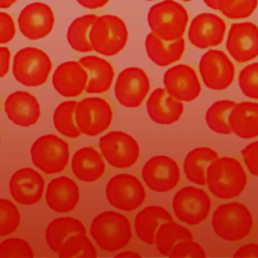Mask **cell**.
<instances>
[{
    "mask_svg": "<svg viewBox=\"0 0 258 258\" xmlns=\"http://www.w3.org/2000/svg\"><path fill=\"white\" fill-rule=\"evenodd\" d=\"M234 257H258V244H246L241 246L234 254Z\"/></svg>",
    "mask_w": 258,
    "mask_h": 258,
    "instance_id": "ee69618b",
    "label": "cell"
},
{
    "mask_svg": "<svg viewBox=\"0 0 258 258\" xmlns=\"http://www.w3.org/2000/svg\"><path fill=\"white\" fill-rule=\"evenodd\" d=\"M172 209L179 221L195 226L208 218L211 199L204 189L187 185L173 196Z\"/></svg>",
    "mask_w": 258,
    "mask_h": 258,
    "instance_id": "8fae6325",
    "label": "cell"
},
{
    "mask_svg": "<svg viewBox=\"0 0 258 258\" xmlns=\"http://www.w3.org/2000/svg\"><path fill=\"white\" fill-rule=\"evenodd\" d=\"M16 33L14 20L10 14L0 11V44L11 41Z\"/></svg>",
    "mask_w": 258,
    "mask_h": 258,
    "instance_id": "b9f144b4",
    "label": "cell"
},
{
    "mask_svg": "<svg viewBox=\"0 0 258 258\" xmlns=\"http://www.w3.org/2000/svg\"><path fill=\"white\" fill-rule=\"evenodd\" d=\"M99 147L106 161L116 168H128L134 165L140 154L137 141L120 130H114L102 136Z\"/></svg>",
    "mask_w": 258,
    "mask_h": 258,
    "instance_id": "30bf717a",
    "label": "cell"
},
{
    "mask_svg": "<svg viewBox=\"0 0 258 258\" xmlns=\"http://www.w3.org/2000/svg\"><path fill=\"white\" fill-rule=\"evenodd\" d=\"M105 169L106 165L101 154L93 147H82L73 155V173L78 179L84 182L98 180L104 174Z\"/></svg>",
    "mask_w": 258,
    "mask_h": 258,
    "instance_id": "d4e9b609",
    "label": "cell"
},
{
    "mask_svg": "<svg viewBox=\"0 0 258 258\" xmlns=\"http://www.w3.org/2000/svg\"><path fill=\"white\" fill-rule=\"evenodd\" d=\"M51 68V60L46 52L28 46L15 53L12 73L20 84L26 87H38L47 81Z\"/></svg>",
    "mask_w": 258,
    "mask_h": 258,
    "instance_id": "8992f818",
    "label": "cell"
},
{
    "mask_svg": "<svg viewBox=\"0 0 258 258\" xmlns=\"http://www.w3.org/2000/svg\"><path fill=\"white\" fill-rule=\"evenodd\" d=\"M203 1L205 2V4H206L208 7H210V8H212V9L216 10V0H203Z\"/></svg>",
    "mask_w": 258,
    "mask_h": 258,
    "instance_id": "c3c4849f",
    "label": "cell"
},
{
    "mask_svg": "<svg viewBox=\"0 0 258 258\" xmlns=\"http://www.w3.org/2000/svg\"><path fill=\"white\" fill-rule=\"evenodd\" d=\"M150 89L146 73L137 67L123 70L117 77L114 93L119 104L126 108L139 107Z\"/></svg>",
    "mask_w": 258,
    "mask_h": 258,
    "instance_id": "4fadbf2b",
    "label": "cell"
},
{
    "mask_svg": "<svg viewBox=\"0 0 258 258\" xmlns=\"http://www.w3.org/2000/svg\"><path fill=\"white\" fill-rule=\"evenodd\" d=\"M10 67V50L5 46H0V79L8 74Z\"/></svg>",
    "mask_w": 258,
    "mask_h": 258,
    "instance_id": "7bdbcfd3",
    "label": "cell"
},
{
    "mask_svg": "<svg viewBox=\"0 0 258 258\" xmlns=\"http://www.w3.org/2000/svg\"><path fill=\"white\" fill-rule=\"evenodd\" d=\"M169 257H206L202 246L192 239L177 242L171 249Z\"/></svg>",
    "mask_w": 258,
    "mask_h": 258,
    "instance_id": "ab89813d",
    "label": "cell"
},
{
    "mask_svg": "<svg viewBox=\"0 0 258 258\" xmlns=\"http://www.w3.org/2000/svg\"><path fill=\"white\" fill-rule=\"evenodd\" d=\"M226 33V23L214 13H200L189 24L187 37L198 48L205 49L222 43Z\"/></svg>",
    "mask_w": 258,
    "mask_h": 258,
    "instance_id": "e0dca14e",
    "label": "cell"
},
{
    "mask_svg": "<svg viewBox=\"0 0 258 258\" xmlns=\"http://www.w3.org/2000/svg\"><path fill=\"white\" fill-rule=\"evenodd\" d=\"M58 256L61 258L96 257L97 252L86 234H76L63 242L58 251Z\"/></svg>",
    "mask_w": 258,
    "mask_h": 258,
    "instance_id": "e575fe53",
    "label": "cell"
},
{
    "mask_svg": "<svg viewBox=\"0 0 258 258\" xmlns=\"http://www.w3.org/2000/svg\"><path fill=\"white\" fill-rule=\"evenodd\" d=\"M184 39L178 38L173 41H165L153 32L145 38L146 53L151 61L159 67L169 66L179 60L184 52Z\"/></svg>",
    "mask_w": 258,
    "mask_h": 258,
    "instance_id": "4316f807",
    "label": "cell"
},
{
    "mask_svg": "<svg viewBox=\"0 0 258 258\" xmlns=\"http://www.w3.org/2000/svg\"><path fill=\"white\" fill-rule=\"evenodd\" d=\"M96 18L97 15L95 14H85L77 17L70 24L67 31V40L74 50L79 52L93 50L89 40V32Z\"/></svg>",
    "mask_w": 258,
    "mask_h": 258,
    "instance_id": "1f68e13d",
    "label": "cell"
},
{
    "mask_svg": "<svg viewBox=\"0 0 258 258\" xmlns=\"http://www.w3.org/2000/svg\"><path fill=\"white\" fill-rule=\"evenodd\" d=\"M88 74L85 68L75 60L60 63L52 75V86L55 91L68 98L80 96L86 89Z\"/></svg>",
    "mask_w": 258,
    "mask_h": 258,
    "instance_id": "44dd1931",
    "label": "cell"
},
{
    "mask_svg": "<svg viewBox=\"0 0 258 258\" xmlns=\"http://www.w3.org/2000/svg\"><path fill=\"white\" fill-rule=\"evenodd\" d=\"M164 90L180 102H191L201 93V84L196 71L187 64H176L163 76Z\"/></svg>",
    "mask_w": 258,
    "mask_h": 258,
    "instance_id": "ac0fdd59",
    "label": "cell"
},
{
    "mask_svg": "<svg viewBox=\"0 0 258 258\" xmlns=\"http://www.w3.org/2000/svg\"><path fill=\"white\" fill-rule=\"evenodd\" d=\"M4 109L8 119L21 127L34 125L40 117V106L37 99L24 91L10 94L5 100Z\"/></svg>",
    "mask_w": 258,
    "mask_h": 258,
    "instance_id": "ffe728a7",
    "label": "cell"
},
{
    "mask_svg": "<svg viewBox=\"0 0 258 258\" xmlns=\"http://www.w3.org/2000/svg\"><path fill=\"white\" fill-rule=\"evenodd\" d=\"M0 141H1V137H0Z\"/></svg>",
    "mask_w": 258,
    "mask_h": 258,
    "instance_id": "816d5d0a",
    "label": "cell"
},
{
    "mask_svg": "<svg viewBox=\"0 0 258 258\" xmlns=\"http://www.w3.org/2000/svg\"><path fill=\"white\" fill-rule=\"evenodd\" d=\"M106 198L109 204L125 212L138 209L145 200V189L140 180L129 173H119L110 178L106 185Z\"/></svg>",
    "mask_w": 258,
    "mask_h": 258,
    "instance_id": "9c48e42d",
    "label": "cell"
},
{
    "mask_svg": "<svg viewBox=\"0 0 258 258\" xmlns=\"http://www.w3.org/2000/svg\"><path fill=\"white\" fill-rule=\"evenodd\" d=\"M199 72L205 86L214 91H223L230 87L235 77V67L222 50L210 49L199 62Z\"/></svg>",
    "mask_w": 258,
    "mask_h": 258,
    "instance_id": "7c38bea8",
    "label": "cell"
},
{
    "mask_svg": "<svg viewBox=\"0 0 258 258\" xmlns=\"http://www.w3.org/2000/svg\"><path fill=\"white\" fill-rule=\"evenodd\" d=\"M145 1H154V0H145Z\"/></svg>",
    "mask_w": 258,
    "mask_h": 258,
    "instance_id": "f907efd6",
    "label": "cell"
},
{
    "mask_svg": "<svg viewBox=\"0 0 258 258\" xmlns=\"http://www.w3.org/2000/svg\"><path fill=\"white\" fill-rule=\"evenodd\" d=\"M76 234H86L84 224L73 217H61L52 220L45 231V240L53 252H58L63 242Z\"/></svg>",
    "mask_w": 258,
    "mask_h": 258,
    "instance_id": "f546056e",
    "label": "cell"
},
{
    "mask_svg": "<svg viewBox=\"0 0 258 258\" xmlns=\"http://www.w3.org/2000/svg\"><path fill=\"white\" fill-rule=\"evenodd\" d=\"M81 6L87 9H98L104 7L110 0H76Z\"/></svg>",
    "mask_w": 258,
    "mask_h": 258,
    "instance_id": "f6af8a7d",
    "label": "cell"
},
{
    "mask_svg": "<svg viewBox=\"0 0 258 258\" xmlns=\"http://www.w3.org/2000/svg\"><path fill=\"white\" fill-rule=\"evenodd\" d=\"M149 118L156 124L175 123L183 113L182 102L171 97L162 88L155 89L146 101Z\"/></svg>",
    "mask_w": 258,
    "mask_h": 258,
    "instance_id": "603a6c76",
    "label": "cell"
},
{
    "mask_svg": "<svg viewBox=\"0 0 258 258\" xmlns=\"http://www.w3.org/2000/svg\"><path fill=\"white\" fill-rule=\"evenodd\" d=\"M218 158V153L214 149L206 146L191 149L183 161V172L185 177L199 185H205L206 171L209 164Z\"/></svg>",
    "mask_w": 258,
    "mask_h": 258,
    "instance_id": "f1b7e54d",
    "label": "cell"
},
{
    "mask_svg": "<svg viewBox=\"0 0 258 258\" xmlns=\"http://www.w3.org/2000/svg\"><path fill=\"white\" fill-rule=\"evenodd\" d=\"M235 105L236 102L231 100H220L213 103L205 116L208 127L219 134H230L229 115Z\"/></svg>",
    "mask_w": 258,
    "mask_h": 258,
    "instance_id": "d6a6232c",
    "label": "cell"
},
{
    "mask_svg": "<svg viewBox=\"0 0 258 258\" xmlns=\"http://www.w3.org/2000/svg\"><path fill=\"white\" fill-rule=\"evenodd\" d=\"M43 188V177L38 171L29 167L16 170L9 179L10 195L20 205L31 206L38 203Z\"/></svg>",
    "mask_w": 258,
    "mask_h": 258,
    "instance_id": "d6986e66",
    "label": "cell"
},
{
    "mask_svg": "<svg viewBox=\"0 0 258 258\" xmlns=\"http://www.w3.org/2000/svg\"><path fill=\"white\" fill-rule=\"evenodd\" d=\"M19 223L20 214L17 207L9 200L0 199V236L13 233Z\"/></svg>",
    "mask_w": 258,
    "mask_h": 258,
    "instance_id": "8d00e7d4",
    "label": "cell"
},
{
    "mask_svg": "<svg viewBox=\"0 0 258 258\" xmlns=\"http://www.w3.org/2000/svg\"><path fill=\"white\" fill-rule=\"evenodd\" d=\"M181 1H184V2H188V1H191V0H181Z\"/></svg>",
    "mask_w": 258,
    "mask_h": 258,
    "instance_id": "681fc988",
    "label": "cell"
},
{
    "mask_svg": "<svg viewBox=\"0 0 258 258\" xmlns=\"http://www.w3.org/2000/svg\"><path fill=\"white\" fill-rule=\"evenodd\" d=\"M127 39L128 30L125 22L112 14L97 16L89 32L92 49L107 56L119 53L125 47Z\"/></svg>",
    "mask_w": 258,
    "mask_h": 258,
    "instance_id": "277c9868",
    "label": "cell"
},
{
    "mask_svg": "<svg viewBox=\"0 0 258 258\" xmlns=\"http://www.w3.org/2000/svg\"><path fill=\"white\" fill-rule=\"evenodd\" d=\"M79 62L88 74L85 89L88 94H102L110 90L114 79V69L108 60L96 55H86L81 57Z\"/></svg>",
    "mask_w": 258,
    "mask_h": 258,
    "instance_id": "cb8c5ba5",
    "label": "cell"
},
{
    "mask_svg": "<svg viewBox=\"0 0 258 258\" xmlns=\"http://www.w3.org/2000/svg\"><path fill=\"white\" fill-rule=\"evenodd\" d=\"M172 221L171 215L162 207L148 206L142 209L135 217L134 228L137 237L148 245L154 244L157 228L164 222Z\"/></svg>",
    "mask_w": 258,
    "mask_h": 258,
    "instance_id": "83f0119b",
    "label": "cell"
},
{
    "mask_svg": "<svg viewBox=\"0 0 258 258\" xmlns=\"http://www.w3.org/2000/svg\"><path fill=\"white\" fill-rule=\"evenodd\" d=\"M192 238L189 230L173 221H168L162 223L157 228L154 236V244L160 254L168 256L172 247L177 242Z\"/></svg>",
    "mask_w": 258,
    "mask_h": 258,
    "instance_id": "4dcf8cb0",
    "label": "cell"
},
{
    "mask_svg": "<svg viewBox=\"0 0 258 258\" xmlns=\"http://www.w3.org/2000/svg\"><path fill=\"white\" fill-rule=\"evenodd\" d=\"M147 22L151 32L159 38L173 41L182 37L188 22V14L180 3L163 0L149 8Z\"/></svg>",
    "mask_w": 258,
    "mask_h": 258,
    "instance_id": "3957f363",
    "label": "cell"
},
{
    "mask_svg": "<svg viewBox=\"0 0 258 258\" xmlns=\"http://www.w3.org/2000/svg\"><path fill=\"white\" fill-rule=\"evenodd\" d=\"M17 23L20 32L26 38L38 40L48 35L52 30L54 15L47 4L32 2L20 11Z\"/></svg>",
    "mask_w": 258,
    "mask_h": 258,
    "instance_id": "2e32d148",
    "label": "cell"
},
{
    "mask_svg": "<svg viewBox=\"0 0 258 258\" xmlns=\"http://www.w3.org/2000/svg\"><path fill=\"white\" fill-rule=\"evenodd\" d=\"M90 232L97 245L108 252L123 249L132 237L128 218L114 211H105L99 214L93 220Z\"/></svg>",
    "mask_w": 258,
    "mask_h": 258,
    "instance_id": "7a4b0ae2",
    "label": "cell"
},
{
    "mask_svg": "<svg viewBox=\"0 0 258 258\" xmlns=\"http://www.w3.org/2000/svg\"><path fill=\"white\" fill-rule=\"evenodd\" d=\"M141 176L151 190L165 192L176 186L180 178V171L174 159L165 155H155L144 163Z\"/></svg>",
    "mask_w": 258,
    "mask_h": 258,
    "instance_id": "5bb4252c",
    "label": "cell"
},
{
    "mask_svg": "<svg viewBox=\"0 0 258 258\" xmlns=\"http://www.w3.org/2000/svg\"><path fill=\"white\" fill-rule=\"evenodd\" d=\"M113 113L110 104L103 98L89 97L78 102L75 121L81 133L97 136L107 130L112 122Z\"/></svg>",
    "mask_w": 258,
    "mask_h": 258,
    "instance_id": "ba28073f",
    "label": "cell"
},
{
    "mask_svg": "<svg viewBox=\"0 0 258 258\" xmlns=\"http://www.w3.org/2000/svg\"><path fill=\"white\" fill-rule=\"evenodd\" d=\"M116 257H140V255L136 252H133V251H124V252H121V253H118L116 255Z\"/></svg>",
    "mask_w": 258,
    "mask_h": 258,
    "instance_id": "bcb514c9",
    "label": "cell"
},
{
    "mask_svg": "<svg viewBox=\"0 0 258 258\" xmlns=\"http://www.w3.org/2000/svg\"><path fill=\"white\" fill-rule=\"evenodd\" d=\"M68 143L54 134H46L37 138L30 147L33 164L46 174L62 171L69 162Z\"/></svg>",
    "mask_w": 258,
    "mask_h": 258,
    "instance_id": "52a82bcc",
    "label": "cell"
},
{
    "mask_svg": "<svg viewBox=\"0 0 258 258\" xmlns=\"http://www.w3.org/2000/svg\"><path fill=\"white\" fill-rule=\"evenodd\" d=\"M79 200V186L69 176H58L48 182L45 201L52 211L56 213L71 212L76 208Z\"/></svg>",
    "mask_w": 258,
    "mask_h": 258,
    "instance_id": "7402d4cb",
    "label": "cell"
},
{
    "mask_svg": "<svg viewBox=\"0 0 258 258\" xmlns=\"http://www.w3.org/2000/svg\"><path fill=\"white\" fill-rule=\"evenodd\" d=\"M216 235L226 241H239L247 237L253 226V218L246 206L238 202L220 205L212 216Z\"/></svg>",
    "mask_w": 258,
    "mask_h": 258,
    "instance_id": "5b68a950",
    "label": "cell"
},
{
    "mask_svg": "<svg viewBox=\"0 0 258 258\" xmlns=\"http://www.w3.org/2000/svg\"><path fill=\"white\" fill-rule=\"evenodd\" d=\"M241 155L249 172L254 176H258V140L243 148Z\"/></svg>",
    "mask_w": 258,
    "mask_h": 258,
    "instance_id": "60d3db41",
    "label": "cell"
},
{
    "mask_svg": "<svg viewBox=\"0 0 258 258\" xmlns=\"http://www.w3.org/2000/svg\"><path fill=\"white\" fill-rule=\"evenodd\" d=\"M17 0H0V9H6L11 7Z\"/></svg>",
    "mask_w": 258,
    "mask_h": 258,
    "instance_id": "7dc6e473",
    "label": "cell"
},
{
    "mask_svg": "<svg viewBox=\"0 0 258 258\" xmlns=\"http://www.w3.org/2000/svg\"><path fill=\"white\" fill-rule=\"evenodd\" d=\"M238 84L247 98L258 100V62L250 63L241 70Z\"/></svg>",
    "mask_w": 258,
    "mask_h": 258,
    "instance_id": "74e56055",
    "label": "cell"
},
{
    "mask_svg": "<svg viewBox=\"0 0 258 258\" xmlns=\"http://www.w3.org/2000/svg\"><path fill=\"white\" fill-rule=\"evenodd\" d=\"M231 132L242 139L258 136V103H236L229 115Z\"/></svg>",
    "mask_w": 258,
    "mask_h": 258,
    "instance_id": "484cf974",
    "label": "cell"
},
{
    "mask_svg": "<svg viewBox=\"0 0 258 258\" xmlns=\"http://www.w3.org/2000/svg\"><path fill=\"white\" fill-rule=\"evenodd\" d=\"M210 191L217 198L228 200L238 197L247 184V174L239 160L233 157H218L206 171Z\"/></svg>",
    "mask_w": 258,
    "mask_h": 258,
    "instance_id": "6da1fadb",
    "label": "cell"
},
{
    "mask_svg": "<svg viewBox=\"0 0 258 258\" xmlns=\"http://www.w3.org/2000/svg\"><path fill=\"white\" fill-rule=\"evenodd\" d=\"M77 104V101L61 102L53 112L52 120L54 128L69 138H78L81 135V131L74 119Z\"/></svg>",
    "mask_w": 258,
    "mask_h": 258,
    "instance_id": "836d02e7",
    "label": "cell"
},
{
    "mask_svg": "<svg viewBox=\"0 0 258 258\" xmlns=\"http://www.w3.org/2000/svg\"><path fill=\"white\" fill-rule=\"evenodd\" d=\"M258 0H216V10L230 19H242L252 15Z\"/></svg>",
    "mask_w": 258,
    "mask_h": 258,
    "instance_id": "d590c367",
    "label": "cell"
},
{
    "mask_svg": "<svg viewBox=\"0 0 258 258\" xmlns=\"http://www.w3.org/2000/svg\"><path fill=\"white\" fill-rule=\"evenodd\" d=\"M226 48L240 63L258 56V26L253 22L233 23L230 27Z\"/></svg>",
    "mask_w": 258,
    "mask_h": 258,
    "instance_id": "9a60e30c",
    "label": "cell"
},
{
    "mask_svg": "<svg viewBox=\"0 0 258 258\" xmlns=\"http://www.w3.org/2000/svg\"><path fill=\"white\" fill-rule=\"evenodd\" d=\"M33 251L27 241L20 238H8L0 243V257H33Z\"/></svg>",
    "mask_w": 258,
    "mask_h": 258,
    "instance_id": "f35d334b",
    "label": "cell"
}]
</instances>
